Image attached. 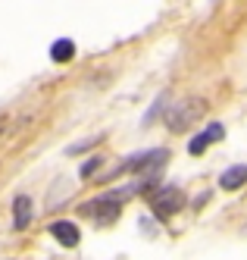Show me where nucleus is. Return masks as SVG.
Listing matches in <instances>:
<instances>
[{
  "mask_svg": "<svg viewBox=\"0 0 247 260\" xmlns=\"http://www.w3.org/2000/svg\"><path fill=\"white\" fill-rule=\"evenodd\" d=\"M203 113H206V101L203 98H185V101H179L172 110H169L166 125H169V132H185L191 122L203 119Z\"/></svg>",
  "mask_w": 247,
  "mask_h": 260,
  "instance_id": "f257e3e1",
  "label": "nucleus"
},
{
  "mask_svg": "<svg viewBox=\"0 0 247 260\" xmlns=\"http://www.w3.org/2000/svg\"><path fill=\"white\" fill-rule=\"evenodd\" d=\"M169 160V151H144V154H135V157H128L125 163H119V170H113L107 179H113V176H122V173H150L154 176L160 166Z\"/></svg>",
  "mask_w": 247,
  "mask_h": 260,
  "instance_id": "f03ea898",
  "label": "nucleus"
},
{
  "mask_svg": "<svg viewBox=\"0 0 247 260\" xmlns=\"http://www.w3.org/2000/svg\"><path fill=\"white\" fill-rule=\"evenodd\" d=\"M150 207H154V213L160 216V219H166V216H175L182 207H185V191L182 188H157L154 194H150Z\"/></svg>",
  "mask_w": 247,
  "mask_h": 260,
  "instance_id": "7ed1b4c3",
  "label": "nucleus"
},
{
  "mask_svg": "<svg viewBox=\"0 0 247 260\" xmlns=\"http://www.w3.org/2000/svg\"><path fill=\"white\" fill-rule=\"evenodd\" d=\"M119 210H122V204L110 201L107 194H100L97 201H91V204H85V207H82L85 216H97V222H113V219L119 216Z\"/></svg>",
  "mask_w": 247,
  "mask_h": 260,
  "instance_id": "20e7f679",
  "label": "nucleus"
},
{
  "mask_svg": "<svg viewBox=\"0 0 247 260\" xmlns=\"http://www.w3.org/2000/svg\"><path fill=\"white\" fill-rule=\"evenodd\" d=\"M222 135H225V128H222L219 122L206 125V132H200V135H194V138H191V144H188V154H203L206 147H210V141H219Z\"/></svg>",
  "mask_w": 247,
  "mask_h": 260,
  "instance_id": "39448f33",
  "label": "nucleus"
},
{
  "mask_svg": "<svg viewBox=\"0 0 247 260\" xmlns=\"http://www.w3.org/2000/svg\"><path fill=\"white\" fill-rule=\"evenodd\" d=\"M50 232H53V238L60 241V245H66V248H75L79 245V226L75 222H69V219H60V222H53L50 226Z\"/></svg>",
  "mask_w": 247,
  "mask_h": 260,
  "instance_id": "423d86ee",
  "label": "nucleus"
},
{
  "mask_svg": "<svg viewBox=\"0 0 247 260\" xmlns=\"http://www.w3.org/2000/svg\"><path fill=\"white\" fill-rule=\"evenodd\" d=\"M31 222V201L25 198V194H19L16 201H13V226L16 229H25Z\"/></svg>",
  "mask_w": 247,
  "mask_h": 260,
  "instance_id": "0eeeda50",
  "label": "nucleus"
},
{
  "mask_svg": "<svg viewBox=\"0 0 247 260\" xmlns=\"http://www.w3.org/2000/svg\"><path fill=\"white\" fill-rule=\"evenodd\" d=\"M244 182H247V166H232V170H225V173H222V179H219V185H222L225 191L241 188Z\"/></svg>",
  "mask_w": 247,
  "mask_h": 260,
  "instance_id": "6e6552de",
  "label": "nucleus"
},
{
  "mask_svg": "<svg viewBox=\"0 0 247 260\" xmlns=\"http://www.w3.org/2000/svg\"><path fill=\"white\" fill-rule=\"evenodd\" d=\"M50 57H53L56 63H69V60L75 57V44H72L69 38H60V41H53V47H50Z\"/></svg>",
  "mask_w": 247,
  "mask_h": 260,
  "instance_id": "1a4fd4ad",
  "label": "nucleus"
},
{
  "mask_svg": "<svg viewBox=\"0 0 247 260\" xmlns=\"http://www.w3.org/2000/svg\"><path fill=\"white\" fill-rule=\"evenodd\" d=\"M100 163H103L100 157H91V160H88V163L82 166V179H91L94 173H97V166H100Z\"/></svg>",
  "mask_w": 247,
  "mask_h": 260,
  "instance_id": "9d476101",
  "label": "nucleus"
}]
</instances>
